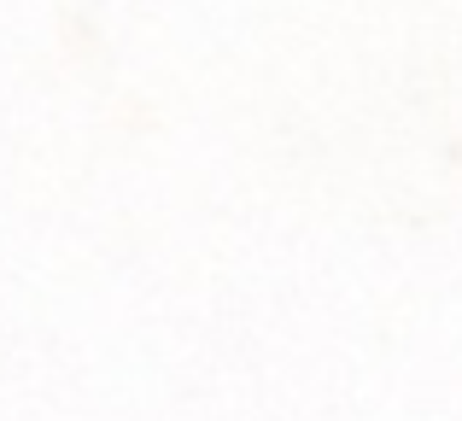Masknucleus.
Segmentation results:
<instances>
[]
</instances>
